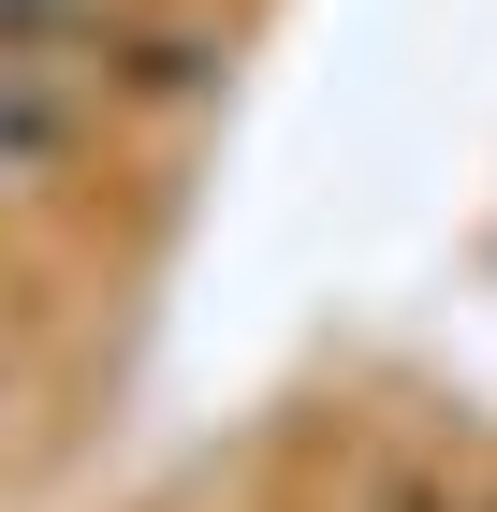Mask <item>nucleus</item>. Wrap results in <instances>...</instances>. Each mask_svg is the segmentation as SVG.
<instances>
[{
	"instance_id": "f257e3e1",
	"label": "nucleus",
	"mask_w": 497,
	"mask_h": 512,
	"mask_svg": "<svg viewBox=\"0 0 497 512\" xmlns=\"http://www.w3.org/2000/svg\"><path fill=\"white\" fill-rule=\"evenodd\" d=\"M103 118V44H0V191H44Z\"/></svg>"
},
{
	"instance_id": "f03ea898",
	"label": "nucleus",
	"mask_w": 497,
	"mask_h": 512,
	"mask_svg": "<svg viewBox=\"0 0 497 512\" xmlns=\"http://www.w3.org/2000/svg\"><path fill=\"white\" fill-rule=\"evenodd\" d=\"M205 74H220V44H205L191 15H147V30H103V88H117V103H191Z\"/></svg>"
},
{
	"instance_id": "7ed1b4c3",
	"label": "nucleus",
	"mask_w": 497,
	"mask_h": 512,
	"mask_svg": "<svg viewBox=\"0 0 497 512\" xmlns=\"http://www.w3.org/2000/svg\"><path fill=\"white\" fill-rule=\"evenodd\" d=\"M74 15H88V0H0V44H59Z\"/></svg>"
}]
</instances>
